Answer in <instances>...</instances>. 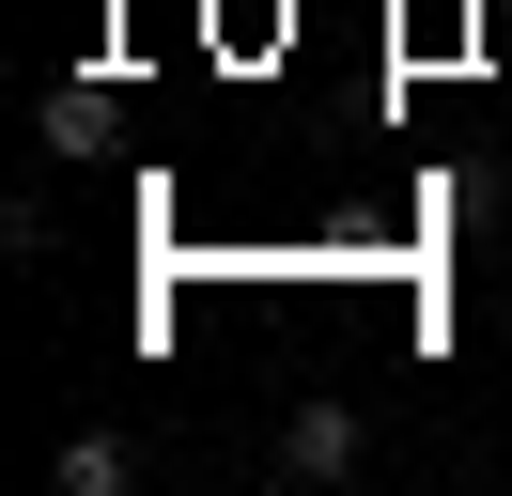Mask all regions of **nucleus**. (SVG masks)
I'll list each match as a JSON object with an SVG mask.
<instances>
[{
	"mask_svg": "<svg viewBox=\"0 0 512 496\" xmlns=\"http://www.w3.org/2000/svg\"><path fill=\"white\" fill-rule=\"evenodd\" d=\"M357 450H373L357 403H295V419H280V481H357Z\"/></svg>",
	"mask_w": 512,
	"mask_h": 496,
	"instance_id": "1",
	"label": "nucleus"
},
{
	"mask_svg": "<svg viewBox=\"0 0 512 496\" xmlns=\"http://www.w3.org/2000/svg\"><path fill=\"white\" fill-rule=\"evenodd\" d=\"M47 481H63V496H125L140 450H125V434H63V450H47Z\"/></svg>",
	"mask_w": 512,
	"mask_h": 496,
	"instance_id": "2",
	"label": "nucleus"
}]
</instances>
